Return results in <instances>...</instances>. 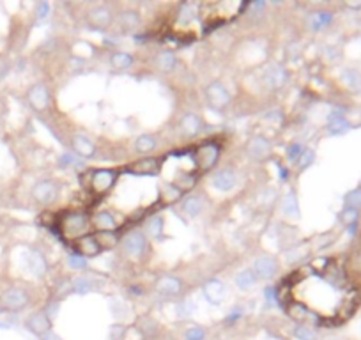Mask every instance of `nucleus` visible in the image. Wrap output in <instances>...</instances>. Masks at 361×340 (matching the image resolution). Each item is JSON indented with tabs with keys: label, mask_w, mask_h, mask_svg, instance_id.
I'll use <instances>...</instances> for the list:
<instances>
[{
	"label": "nucleus",
	"mask_w": 361,
	"mask_h": 340,
	"mask_svg": "<svg viewBox=\"0 0 361 340\" xmlns=\"http://www.w3.org/2000/svg\"><path fill=\"white\" fill-rule=\"evenodd\" d=\"M89 21L96 29H107L112 23V13L107 7H96L89 13Z\"/></svg>",
	"instance_id": "obj_22"
},
{
	"label": "nucleus",
	"mask_w": 361,
	"mask_h": 340,
	"mask_svg": "<svg viewBox=\"0 0 361 340\" xmlns=\"http://www.w3.org/2000/svg\"><path fill=\"white\" fill-rule=\"evenodd\" d=\"M184 337H186V340H204L205 331H204V328H200V326H191V328L186 330Z\"/></svg>",
	"instance_id": "obj_34"
},
{
	"label": "nucleus",
	"mask_w": 361,
	"mask_h": 340,
	"mask_svg": "<svg viewBox=\"0 0 361 340\" xmlns=\"http://www.w3.org/2000/svg\"><path fill=\"white\" fill-rule=\"evenodd\" d=\"M312 160H313V152L312 151H305L301 156H299V160H298L299 167H301V169H305L307 165H310V163H312Z\"/></svg>",
	"instance_id": "obj_41"
},
{
	"label": "nucleus",
	"mask_w": 361,
	"mask_h": 340,
	"mask_svg": "<svg viewBox=\"0 0 361 340\" xmlns=\"http://www.w3.org/2000/svg\"><path fill=\"white\" fill-rule=\"evenodd\" d=\"M264 296H266V300H268L269 305H276V300H278V296H276V289H273V287H266L264 289Z\"/></svg>",
	"instance_id": "obj_39"
},
{
	"label": "nucleus",
	"mask_w": 361,
	"mask_h": 340,
	"mask_svg": "<svg viewBox=\"0 0 361 340\" xmlns=\"http://www.w3.org/2000/svg\"><path fill=\"white\" fill-rule=\"evenodd\" d=\"M27 99H29L32 108H36V110H44L50 103L48 89L44 87L43 83H36L34 87H30L29 94H27Z\"/></svg>",
	"instance_id": "obj_15"
},
{
	"label": "nucleus",
	"mask_w": 361,
	"mask_h": 340,
	"mask_svg": "<svg viewBox=\"0 0 361 340\" xmlns=\"http://www.w3.org/2000/svg\"><path fill=\"white\" fill-rule=\"evenodd\" d=\"M158 66H160L161 71H165V73H168V71H172V69L176 68L177 64V58L176 55L172 54V52H161L160 55H158Z\"/></svg>",
	"instance_id": "obj_29"
},
{
	"label": "nucleus",
	"mask_w": 361,
	"mask_h": 340,
	"mask_svg": "<svg viewBox=\"0 0 361 340\" xmlns=\"http://www.w3.org/2000/svg\"><path fill=\"white\" fill-rule=\"evenodd\" d=\"M161 169V160L160 158H142L138 161H133L131 165L127 167V172L137 175H156Z\"/></svg>",
	"instance_id": "obj_8"
},
{
	"label": "nucleus",
	"mask_w": 361,
	"mask_h": 340,
	"mask_svg": "<svg viewBox=\"0 0 361 340\" xmlns=\"http://www.w3.org/2000/svg\"><path fill=\"white\" fill-rule=\"evenodd\" d=\"M190 312H191V306H188L186 303L179 305V316H190Z\"/></svg>",
	"instance_id": "obj_44"
},
{
	"label": "nucleus",
	"mask_w": 361,
	"mask_h": 340,
	"mask_svg": "<svg viewBox=\"0 0 361 340\" xmlns=\"http://www.w3.org/2000/svg\"><path fill=\"white\" fill-rule=\"evenodd\" d=\"M60 161H62V165H69V167L80 165V158H74V154H71V152H64Z\"/></svg>",
	"instance_id": "obj_40"
},
{
	"label": "nucleus",
	"mask_w": 361,
	"mask_h": 340,
	"mask_svg": "<svg viewBox=\"0 0 361 340\" xmlns=\"http://www.w3.org/2000/svg\"><path fill=\"white\" fill-rule=\"evenodd\" d=\"M29 303V296L25 294L21 289H9L2 294V305L7 308V310L18 312L21 308H25V305Z\"/></svg>",
	"instance_id": "obj_10"
},
{
	"label": "nucleus",
	"mask_w": 361,
	"mask_h": 340,
	"mask_svg": "<svg viewBox=\"0 0 361 340\" xmlns=\"http://www.w3.org/2000/svg\"><path fill=\"white\" fill-rule=\"evenodd\" d=\"M89 227H90V218L83 211H76V213H68L60 220V232L64 238L68 239H80L83 236H87Z\"/></svg>",
	"instance_id": "obj_2"
},
{
	"label": "nucleus",
	"mask_w": 361,
	"mask_h": 340,
	"mask_svg": "<svg viewBox=\"0 0 361 340\" xmlns=\"http://www.w3.org/2000/svg\"><path fill=\"white\" fill-rule=\"evenodd\" d=\"M48 15H50V4L48 2H41V4L37 5V18L44 19Z\"/></svg>",
	"instance_id": "obj_42"
},
{
	"label": "nucleus",
	"mask_w": 361,
	"mask_h": 340,
	"mask_svg": "<svg viewBox=\"0 0 361 340\" xmlns=\"http://www.w3.org/2000/svg\"><path fill=\"white\" fill-rule=\"evenodd\" d=\"M202 292H204V298L211 303V305H220V303L223 302L227 287H225V283L221 282V280L213 278V280H207V282L204 283Z\"/></svg>",
	"instance_id": "obj_9"
},
{
	"label": "nucleus",
	"mask_w": 361,
	"mask_h": 340,
	"mask_svg": "<svg viewBox=\"0 0 361 340\" xmlns=\"http://www.w3.org/2000/svg\"><path fill=\"white\" fill-rule=\"evenodd\" d=\"M253 273L257 278H262V280H269L273 278L276 273H278V263L276 259L273 257H259L255 261V266H253Z\"/></svg>",
	"instance_id": "obj_11"
},
{
	"label": "nucleus",
	"mask_w": 361,
	"mask_h": 340,
	"mask_svg": "<svg viewBox=\"0 0 361 340\" xmlns=\"http://www.w3.org/2000/svg\"><path fill=\"white\" fill-rule=\"evenodd\" d=\"M218 156H220V147L216 144H200V146L195 149V165L199 172H207L209 169L215 167V163L218 161Z\"/></svg>",
	"instance_id": "obj_3"
},
{
	"label": "nucleus",
	"mask_w": 361,
	"mask_h": 340,
	"mask_svg": "<svg viewBox=\"0 0 361 340\" xmlns=\"http://www.w3.org/2000/svg\"><path fill=\"white\" fill-rule=\"evenodd\" d=\"M180 289H182L180 280L172 277V275H165L156 282V291L160 294H163V296H176V294L180 292Z\"/></svg>",
	"instance_id": "obj_17"
},
{
	"label": "nucleus",
	"mask_w": 361,
	"mask_h": 340,
	"mask_svg": "<svg viewBox=\"0 0 361 340\" xmlns=\"http://www.w3.org/2000/svg\"><path fill=\"white\" fill-rule=\"evenodd\" d=\"M25 326H27V330L29 331L43 337V335H46L50 331V328H52V319H50L44 312H36V314H32V316L27 319Z\"/></svg>",
	"instance_id": "obj_12"
},
{
	"label": "nucleus",
	"mask_w": 361,
	"mask_h": 340,
	"mask_svg": "<svg viewBox=\"0 0 361 340\" xmlns=\"http://www.w3.org/2000/svg\"><path fill=\"white\" fill-rule=\"evenodd\" d=\"M71 283L76 294H87L89 291H92V280L87 277H76Z\"/></svg>",
	"instance_id": "obj_32"
},
{
	"label": "nucleus",
	"mask_w": 361,
	"mask_h": 340,
	"mask_svg": "<svg viewBox=\"0 0 361 340\" xmlns=\"http://www.w3.org/2000/svg\"><path fill=\"white\" fill-rule=\"evenodd\" d=\"M94 238L98 241V245L101 246V250H107V248H113L117 243V236L115 232H98L94 234Z\"/></svg>",
	"instance_id": "obj_30"
},
{
	"label": "nucleus",
	"mask_w": 361,
	"mask_h": 340,
	"mask_svg": "<svg viewBox=\"0 0 361 340\" xmlns=\"http://www.w3.org/2000/svg\"><path fill=\"white\" fill-rule=\"evenodd\" d=\"M73 149L74 152L78 156H82V158H85V160H89V158H92L94 154H96V147H94V144L90 140H89L87 136L83 135H76L73 136Z\"/></svg>",
	"instance_id": "obj_21"
},
{
	"label": "nucleus",
	"mask_w": 361,
	"mask_h": 340,
	"mask_svg": "<svg viewBox=\"0 0 361 340\" xmlns=\"http://www.w3.org/2000/svg\"><path fill=\"white\" fill-rule=\"evenodd\" d=\"M239 317H241V310H232V312H230V316H227V319H225V321L232 322V321H235V319H239Z\"/></svg>",
	"instance_id": "obj_43"
},
{
	"label": "nucleus",
	"mask_w": 361,
	"mask_h": 340,
	"mask_svg": "<svg viewBox=\"0 0 361 340\" xmlns=\"http://www.w3.org/2000/svg\"><path fill=\"white\" fill-rule=\"evenodd\" d=\"M147 232L152 238H161L163 236V218L161 216H151L147 222Z\"/></svg>",
	"instance_id": "obj_31"
},
{
	"label": "nucleus",
	"mask_w": 361,
	"mask_h": 340,
	"mask_svg": "<svg viewBox=\"0 0 361 340\" xmlns=\"http://www.w3.org/2000/svg\"><path fill=\"white\" fill-rule=\"evenodd\" d=\"M202 208H204V202H202L200 197H188V199L182 202V209H184L186 214H190V216H197V214H200Z\"/></svg>",
	"instance_id": "obj_27"
},
{
	"label": "nucleus",
	"mask_w": 361,
	"mask_h": 340,
	"mask_svg": "<svg viewBox=\"0 0 361 340\" xmlns=\"http://www.w3.org/2000/svg\"><path fill=\"white\" fill-rule=\"evenodd\" d=\"M179 126L184 135L195 136V135H199L202 130V119L197 115V113H186V115H182V119H180Z\"/></svg>",
	"instance_id": "obj_20"
},
{
	"label": "nucleus",
	"mask_w": 361,
	"mask_h": 340,
	"mask_svg": "<svg viewBox=\"0 0 361 340\" xmlns=\"http://www.w3.org/2000/svg\"><path fill=\"white\" fill-rule=\"evenodd\" d=\"M115 181H117V170L101 169L96 170L92 174L90 186H92V191L96 195H103L112 189V186L115 185Z\"/></svg>",
	"instance_id": "obj_5"
},
{
	"label": "nucleus",
	"mask_w": 361,
	"mask_h": 340,
	"mask_svg": "<svg viewBox=\"0 0 361 340\" xmlns=\"http://www.w3.org/2000/svg\"><path fill=\"white\" fill-rule=\"evenodd\" d=\"M205 96H207L209 107L215 108V110H223V108L229 107V103H230L229 91H227L223 83H220V82L209 83L207 89H205Z\"/></svg>",
	"instance_id": "obj_4"
},
{
	"label": "nucleus",
	"mask_w": 361,
	"mask_h": 340,
	"mask_svg": "<svg viewBox=\"0 0 361 340\" xmlns=\"http://www.w3.org/2000/svg\"><path fill=\"white\" fill-rule=\"evenodd\" d=\"M121 21L124 27H135V25L138 23V15L137 13H124V15L121 16Z\"/></svg>",
	"instance_id": "obj_37"
},
{
	"label": "nucleus",
	"mask_w": 361,
	"mask_h": 340,
	"mask_svg": "<svg viewBox=\"0 0 361 340\" xmlns=\"http://www.w3.org/2000/svg\"><path fill=\"white\" fill-rule=\"evenodd\" d=\"M299 300L290 303L294 319H315L321 324H340L361 305V285L351 269L337 259H319L296 275ZM292 283V285H294Z\"/></svg>",
	"instance_id": "obj_1"
},
{
	"label": "nucleus",
	"mask_w": 361,
	"mask_h": 340,
	"mask_svg": "<svg viewBox=\"0 0 361 340\" xmlns=\"http://www.w3.org/2000/svg\"><path fill=\"white\" fill-rule=\"evenodd\" d=\"M110 64L115 69H127L133 64V57L127 52H115L110 57Z\"/></svg>",
	"instance_id": "obj_28"
},
{
	"label": "nucleus",
	"mask_w": 361,
	"mask_h": 340,
	"mask_svg": "<svg viewBox=\"0 0 361 340\" xmlns=\"http://www.w3.org/2000/svg\"><path fill=\"white\" fill-rule=\"evenodd\" d=\"M278 170H280V177H282V179H287V169L278 163Z\"/></svg>",
	"instance_id": "obj_46"
},
{
	"label": "nucleus",
	"mask_w": 361,
	"mask_h": 340,
	"mask_svg": "<svg viewBox=\"0 0 361 340\" xmlns=\"http://www.w3.org/2000/svg\"><path fill=\"white\" fill-rule=\"evenodd\" d=\"M74 248H76V253H80V255L85 259L96 257V255L101 252V246L98 245V241L94 238V234H87V236L76 239Z\"/></svg>",
	"instance_id": "obj_16"
},
{
	"label": "nucleus",
	"mask_w": 361,
	"mask_h": 340,
	"mask_svg": "<svg viewBox=\"0 0 361 340\" xmlns=\"http://www.w3.org/2000/svg\"><path fill=\"white\" fill-rule=\"evenodd\" d=\"M287 80V71L280 64H271L266 71H264V83L269 89H280Z\"/></svg>",
	"instance_id": "obj_14"
},
{
	"label": "nucleus",
	"mask_w": 361,
	"mask_h": 340,
	"mask_svg": "<svg viewBox=\"0 0 361 340\" xmlns=\"http://www.w3.org/2000/svg\"><path fill=\"white\" fill-rule=\"evenodd\" d=\"M43 340H62L59 335H55V333H52V331H48L46 335H43Z\"/></svg>",
	"instance_id": "obj_45"
},
{
	"label": "nucleus",
	"mask_w": 361,
	"mask_h": 340,
	"mask_svg": "<svg viewBox=\"0 0 361 340\" xmlns=\"http://www.w3.org/2000/svg\"><path fill=\"white\" fill-rule=\"evenodd\" d=\"M59 195V186L57 183L52 179H43L39 183H36V186L32 188V197H34L37 202H43V204H48V202H54Z\"/></svg>",
	"instance_id": "obj_6"
},
{
	"label": "nucleus",
	"mask_w": 361,
	"mask_h": 340,
	"mask_svg": "<svg viewBox=\"0 0 361 340\" xmlns=\"http://www.w3.org/2000/svg\"><path fill=\"white\" fill-rule=\"evenodd\" d=\"M195 18V7L190 4H184L180 7V13H179V21L180 23H190L191 19Z\"/></svg>",
	"instance_id": "obj_33"
},
{
	"label": "nucleus",
	"mask_w": 361,
	"mask_h": 340,
	"mask_svg": "<svg viewBox=\"0 0 361 340\" xmlns=\"http://www.w3.org/2000/svg\"><path fill=\"white\" fill-rule=\"evenodd\" d=\"M0 328H7V324H2V322H0Z\"/></svg>",
	"instance_id": "obj_47"
},
{
	"label": "nucleus",
	"mask_w": 361,
	"mask_h": 340,
	"mask_svg": "<svg viewBox=\"0 0 361 340\" xmlns=\"http://www.w3.org/2000/svg\"><path fill=\"white\" fill-rule=\"evenodd\" d=\"M213 186L216 189H221V191H230V189L235 186V174L234 170L225 169L216 172L215 177H213Z\"/></svg>",
	"instance_id": "obj_19"
},
{
	"label": "nucleus",
	"mask_w": 361,
	"mask_h": 340,
	"mask_svg": "<svg viewBox=\"0 0 361 340\" xmlns=\"http://www.w3.org/2000/svg\"><path fill=\"white\" fill-rule=\"evenodd\" d=\"M282 209L283 213L289 216H299V208H298V197L294 191H289L282 200Z\"/></svg>",
	"instance_id": "obj_25"
},
{
	"label": "nucleus",
	"mask_w": 361,
	"mask_h": 340,
	"mask_svg": "<svg viewBox=\"0 0 361 340\" xmlns=\"http://www.w3.org/2000/svg\"><path fill=\"white\" fill-rule=\"evenodd\" d=\"M68 263L71 267H74V269H83V267L87 266V259L82 257L80 253H69V257H68Z\"/></svg>",
	"instance_id": "obj_35"
},
{
	"label": "nucleus",
	"mask_w": 361,
	"mask_h": 340,
	"mask_svg": "<svg viewBox=\"0 0 361 340\" xmlns=\"http://www.w3.org/2000/svg\"><path fill=\"white\" fill-rule=\"evenodd\" d=\"M90 224L98 228V232H113L117 228V222L108 211H101V213H96L90 220Z\"/></svg>",
	"instance_id": "obj_18"
},
{
	"label": "nucleus",
	"mask_w": 361,
	"mask_h": 340,
	"mask_svg": "<svg viewBox=\"0 0 361 340\" xmlns=\"http://www.w3.org/2000/svg\"><path fill=\"white\" fill-rule=\"evenodd\" d=\"M145 236L140 232V230H133V232H129L124 238V241H122V246H124V252L129 255L131 259H138L142 257V253H144V250H145Z\"/></svg>",
	"instance_id": "obj_7"
},
{
	"label": "nucleus",
	"mask_w": 361,
	"mask_h": 340,
	"mask_svg": "<svg viewBox=\"0 0 361 340\" xmlns=\"http://www.w3.org/2000/svg\"><path fill=\"white\" fill-rule=\"evenodd\" d=\"M156 138L152 135H140L135 140V149H137L138 152H142V154H147V152H151L156 149Z\"/></svg>",
	"instance_id": "obj_26"
},
{
	"label": "nucleus",
	"mask_w": 361,
	"mask_h": 340,
	"mask_svg": "<svg viewBox=\"0 0 361 340\" xmlns=\"http://www.w3.org/2000/svg\"><path fill=\"white\" fill-rule=\"evenodd\" d=\"M299 154H301V146H299V144H292V146L287 149V158L290 161H298Z\"/></svg>",
	"instance_id": "obj_38"
},
{
	"label": "nucleus",
	"mask_w": 361,
	"mask_h": 340,
	"mask_svg": "<svg viewBox=\"0 0 361 340\" xmlns=\"http://www.w3.org/2000/svg\"><path fill=\"white\" fill-rule=\"evenodd\" d=\"M248 154L252 156L253 160H266V158L271 154V142L262 135L253 136V138L248 142Z\"/></svg>",
	"instance_id": "obj_13"
},
{
	"label": "nucleus",
	"mask_w": 361,
	"mask_h": 340,
	"mask_svg": "<svg viewBox=\"0 0 361 340\" xmlns=\"http://www.w3.org/2000/svg\"><path fill=\"white\" fill-rule=\"evenodd\" d=\"M27 264H29V269L37 277H43L46 269H48V264L44 261V257L39 252H30L29 257H27Z\"/></svg>",
	"instance_id": "obj_23"
},
{
	"label": "nucleus",
	"mask_w": 361,
	"mask_h": 340,
	"mask_svg": "<svg viewBox=\"0 0 361 340\" xmlns=\"http://www.w3.org/2000/svg\"><path fill=\"white\" fill-rule=\"evenodd\" d=\"M294 335L298 337L299 340H313V339H315L313 331L308 330V328H305V326H298V328L294 330Z\"/></svg>",
	"instance_id": "obj_36"
},
{
	"label": "nucleus",
	"mask_w": 361,
	"mask_h": 340,
	"mask_svg": "<svg viewBox=\"0 0 361 340\" xmlns=\"http://www.w3.org/2000/svg\"><path fill=\"white\" fill-rule=\"evenodd\" d=\"M257 283V277H255V273L252 271V269H244V271H241L237 277H235V285L239 287L241 291H250V289H253V285Z\"/></svg>",
	"instance_id": "obj_24"
}]
</instances>
